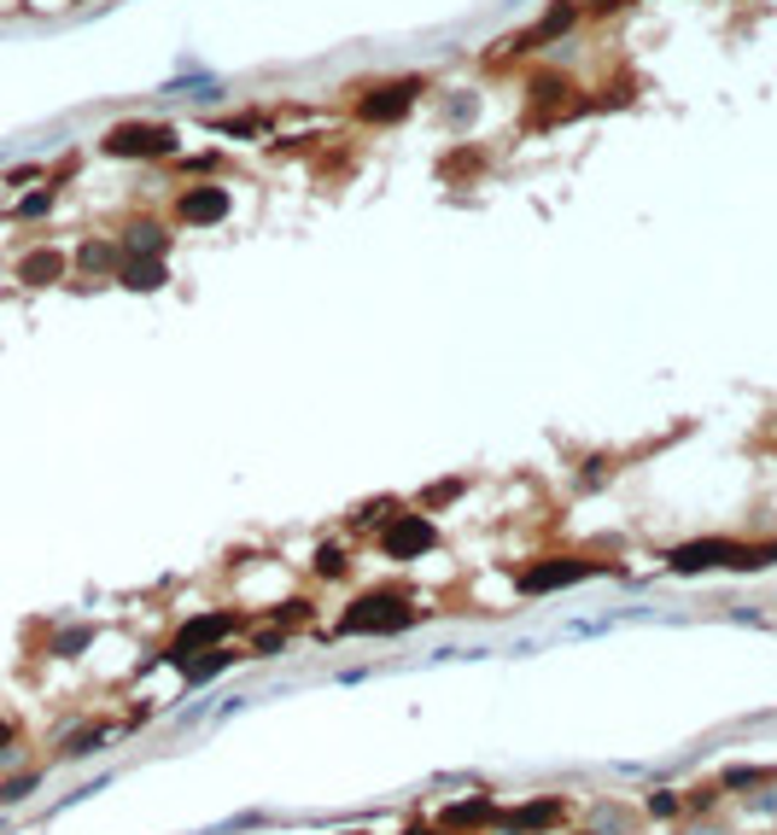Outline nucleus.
Segmentation results:
<instances>
[{"mask_svg":"<svg viewBox=\"0 0 777 835\" xmlns=\"http://www.w3.org/2000/svg\"><path fill=\"white\" fill-rule=\"evenodd\" d=\"M590 573H608L602 561H579V555H562V561H538V567L520 573V596H550V590H567Z\"/></svg>","mask_w":777,"mask_h":835,"instance_id":"4","label":"nucleus"},{"mask_svg":"<svg viewBox=\"0 0 777 835\" xmlns=\"http://www.w3.org/2000/svg\"><path fill=\"white\" fill-rule=\"evenodd\" d=\"M228 625H234L228 613H199V620H188L176 632V643H170V660H176V667H188L199 649H216V643L228 637Z\"/></svg>","mask_w":777,"mask_h":835,"instance_id":"7","label":"nucleus"},{"mask_svg":"<svg viewBox=\"0 0 777 835\" xmlns=\"http://www.w3.org/2000/svg\"><path fill=\"white\" fill-rule=\"evenodd\" d=\"M380 550L392 555V561H415V555L438 550V532H433L427 515H398V520L380 532Z\"/></svg>","mask_w":777,"mask_h":835,"instance_id":"6","label":"nucleus"},{"mask_svg":"<svg viewBox=\"0 0 777 835\" xmlns=\"http://www.w3.org/2000/svg\"><path fill=\"white\" fill-rule=\"evenodd\" d=\"M117 281L134 286V293H158V286H164V263L158 258H129V251H117Z\"/></svg>","mask_w":777,"mask_h":835,"instance_id":"10","label":"nucleus"},{"mask_svg":"<svg viewBox=\"0 0 777 835\" xmlns=\"http://www.w3.org/2000/svg\"><path fill=\"white\" fill-rule=\"evenodd\" d=\"M123 251H129V258H164V234L158 228H129Z\"/></svg>","mask_w":777,"mask_h":835,"instance_id":"14","label":"nucleus"},{"mask_svg":"<svg viewBox=\"0 0 777 835\" xmlns=\"http://www.w3.org/2000/svg\"><path fill=\"white\" fill-rule=\"evenodd\" d=\"M111 263H117L111 246H89V251H82V269H111Z\"/></svg>","mask_w":777,"mask_h":835,"instance_id":"16","label":"nucleus"},{"mask_svg":"<svg viewBox=\"0 0 777 835\" xmlns=\"http://www.w3.org/2000/svg\"><path fill=\"white\" fill-rule=\"evenodd\" d=\"M555 818H562V800H527V807H515V812H497V824L527 835V830H550Z\"/></svg>","mask_w":777,"mask_h":835,"instance_id":"9","label":"nucleus"},{"mask_svg":"<svg viewBox=\"0 0 777 835\" xmlns=\"http://www.w3.org/2000/svg\"><path fill=\"white\" fill-rule=\"evenodd\" d=\"M176 216H181V223H188V228H205V223H223V216H228V193H223V187H188V193H181L176 199Z\"/></svg>","mask_w":777,"mask_h":835,"instance_id":"8","label":"nucleus"},{"mask_svg":"<svg viewBox=\"0 0 777 835\" xmlns=\"http://www.w3.org/2000/svg\"><path fill=\"white\" fill-rule=\"evenodd\" d=\"M573 19H579V7H573V0H562V7L550 12V19H538V24L527 30V36L515 42V54H527V47H544V42H555V36H562V30H567Z\"/></svg>","mask_w":777,"mask_h":835,"instance_id":"11","label":"nucleus"},{"mask_svg":"<svg viewBox=\"0 0 777 835\" xmlns=\"http://www.w3.org/2000/svg\"><path fill=\"white\" fill-rule=\"evenodd\" d=\"M99 146H106L111 158H170L176 129L170 124H117V129H106Z\"/></svg>","mask_w":777,"mask_h":835,"instance_id":"3","label":"nucleus"},{"mask_svg":"<svg viewBox=\"0 0 777 835\" xmlns=\"http://www.w3.org/2000/svg\"><path fill=\"white\" fill-rule=\"evenodd\" d=\"M47 204H54V199H47V193H36V199H24V204H19V211H24V216H42V211H47Z\"/></svg>","mask_w":777,"mask_h":835,"instance_id":"19","label":"nucleus"},{"mask_svg":"<svg viewBox=\"0 0 777 835\" xmlns=\"http://www.w3.org/2000/svg\"><path fill=\"white\" fill-rule=\"evenodd\" d=\"M76 649H89V632H64L59 637V655H76Z\"/></svg>","mask_w":777,"mask_h":835,"instance_id":"18","label":"nucleus"},{"mask_svg":"<svg viewBox=\"0 0 777 835\" xmlns=\"http://www.w3.org/2000/svg\"><path fill=\"white\" fill-rule=\"evenodd\" d=\"M672 573H707V567H737V573H754V567H772L777 561V543H731V538H696V543H679L667 555Z\"/></svg>","mask_w":777,"mask_h":835,"instance_id":"1","label":"nucleus"},{"mask_svg":"<svg viewBox=\"0 0 777 835\" xmlns=\"http://www.w3.org/2000/svg\"><path fill=\"white\" fill-rule=\"evenodd\" d=\"M450 497H462V480H438V485H427V497H421V503H450Z\"/></svg>","mask_w":777,"mask_h":835,"instance_id":"15","label":"nucleus"},{"mask_svg":"<svg viewBox=\"0 0 777 835\" xmlns=\"http://www.w3.org/2000/svg\"><path fill=\"white\" fill-rule=\"evenodd\" d=\"M415 613H410V602H403V590H368V596H357V602L345 608V620H340V632L345 637H386V632H403V625H410Z\"/></svg>","mask_w":777,"mask_h":835,"instance_id":"2","label":"nucleus"},{"mask_svg":"<svg viewBox=\"0 0 777 835\" xmlns=\"http://www.w3.org/2000/svg\"><path fill=\"white\" fill-rule=\"evenodd\" d=\"M445 824H450V830H474V824H497V807H492V800H468V807H456V812H445Z\"/></svg>","mask_w":777,"mask_h":835,"instance_id":"13","label":"nucleus"},{"mask_svg":"<svg viewBox=\"0 0 777 835\" xmlns=\"http://www.w3.org/2000/svg\"><path fill=\"white\" fill-rule=\"evenodd\" d=\"M59 275H64V251H30L19 263V281H30V286H54Z\"/></svg>","mask_w":777,"mask_h":835,"instance_id":"12","label":"nucleus"},{"mask_svg":"<svg viewBox=\"0 0 777 835\" xmlns=\"http://www.w3.org/2000/svg\"><path fill=\"white\" fill-rule=\"evenodd\" d=\"M415 94H421V77L380 82V89H368V94L357 99V124H398V117L415 106Z\"/></svg>","mask_w":777,"mask_h":835,"instance_id":"5","label":"nucleus"},{"mask_svg":"<svg viewBox=\"0 0 777 835\" xmlns=\"http://www.w3.org/2000/svg\"><path fill=\"white\" fill-rule=\"evenodd\" d=\"M7 742H12V725H7V719H0V748H7Z\"/></svg>","mask_w":777,"mask_h":835,"instance_id":"20","label":"nucleus"},{"mask_svg":"<svg viewBox=\"0 0 777 835\" xmlns=\"http://www.w3.org/2000/svg\"><path fill=\"white\" fill-rule=\"evenodd\" d=\"M316 567H322V578H340L345 573V555L340 550H322V555H316Z\"/></svg>","mask_w":777,"mask_h":835,"instance_id":"17","label":"nucleus"}]
</instances>
